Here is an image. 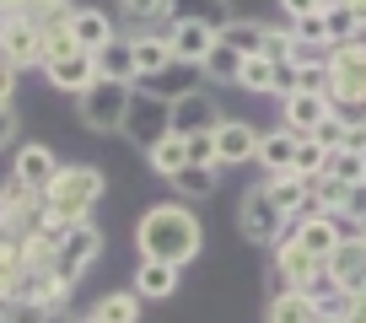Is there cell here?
<instances>
[{
	"label": "cell",
	"instance_id": "1",
	"mask_svg": "<svg viewBox=\"0 0 366 323\" xmlns=\"http://www.w3.org/2000/svg\"><path fill=\"white\" fill-rule=\"evenodd\" d=\"M199 242H205L199 216L183 205V199L151 205L146 216H140V227H135V254L140 259H157V264H172V269L189 264V259L199 254Z\"/></svg>",
	"mask_w": 366,
	"mask_h": 323
},
{
	"label": "cell",
	"instance_id": "2",
	"mask_svg": "<svg viewBox=\"0 0 366 323\" xmlns=\"http://www.w3.org/2000/svg\"><path fill=\"white\" fill-rule=\"evenodd\" d=\"M97 199H103V173L86 167V162H76V167H59V178L49 184V194H44V210H49V221L81 227Z\"/></svg>",
	"mask_w": 366,
	"mask_h": 323
},
{
	"label": "cell",
	"instance_id": "3",
	"mask_svg": "<svg viewBox=\"0 0 366 323\" xmlns=\"http://www.w3.org/2000/svg\"><path fill=\"white\" fill-rule=\"evenodd\" d=\"M129 97H135V86H129V81H103V76H97L86 92L76 97V114H81V124H86V129H97V135H114V129L124 124Z\"/></svg>",
	"mask_w": 366,
	"mask_h": 323
},
{
	"label": "cell",
	"instance_id": "4",
	"mask_svg": "<svg viewBox=\"0 0 366 323\" xmlns=\"http://www.w3.org/2000/svg\"><path fill=\"white\" fill-rule=\"evenodd\" d=\"M44 76H49V86L81 97L92 81H97V59L81 54V49L70 44V33H59V38H49V44H44Z\"/></svg>",
	"mask_w": 366,
	"mask_h": 323
},
{
	"label": "cell",
	"instance_id": "5",
	"mask_svg": "<svg viewBox=\"0 0 366 323\" xmlns=\"http://www.w3.org/2000/svg\"><path fill=\"white\" fill-rule=\"evenodd\" d=\"M119 135H129L140 151L162 146V140L172 135V103H162V97H151V92H135V97H129V108H124Z\"/></svg>",
	"mask_w": 366,
	"mask_h": 323
},
{
	"label": "cell",
	"instance_id": "6",
	"mask_svg": "<svg viewBox=\"0 0 366 323\" xmlns=\"http://www.w3.org/2000/svg\"><path fill=\"white\" fill-rule=\"evenodd\" d=\"M97 254H103V232L92 227V221L70 227V232H65V242L54 248V280H65V286L76 291V286H81V275L97 264Z\"/></svg>",
	"mask_w": 366,
	"mask_h": 323
},
{
	"label": "cell",
	"instance_id": "7",
	"mask_svg": "<svg viewBox=\"0 0 366 323\" xmlns=\"http://www.w3.org/2000/svg\"><path fill=\"white\" fill-rule=\"evenodd\" d=\"M237 227H242V237H248V242H259V248H274V242L291 232V221L269 205L264 184H253L248 194H242V205H237Z\"/></svg>",
	"mask_w": 366,
	"mask_h": 323
},
{
	"label": "cell",
	"instance_id": "8",
	"mask_svg": "<svg viewBox=\"0 0 366 323\" xmlns=\"http://www.w3.org/2000/svg\"><path fill=\"white\" fill-rule=\"evenodd\" d=\"M0 59L22 76V70H44V38L27 16H0Z\"/></svg>",
	"mask_w": 366,
	"mask_h": 323
},
{
	"label": "cell",
	"instance_id": "9",
	"mask_svg": "<svg viewBox=\"0 0 366 323\" xmlns=\"http://www.w3.org/2000/svg\"><path fill=\"white\" fill-rule=\"evenodd\" d=\"M323 275L334 280L340 297H366V232L361 237H345L340 248H334L329 264H323Z\"/></svg>",
	"mask_w": 366,
	"mask_h": 323
},
{
	"label": "cell",
	"instance_id": "10",
	"mask_svg": "<svg viewBox=\"0 0 366 323\" xmlns=\"http://www.w3.org/2000/svg\"><path fill=\"white\" fill-rule=\"evenodd\" d=\"M259 156V129L248 119H221L216 124V167H242Z\"/></svg>",
	"mask_w": 366,
	"mask_h": 323
},
{
	"label": "cell",
	"instance_id": "11",
	"mask_svg": "<svg viewBox=\"0 0 366 323\" xmlns=\"http://www.w3.org/2000/svg\"><path fill=\"white\" fill-rule=\"evenodd\" d=\"M221 119H227V114H221L205 92H189V97H178V103H172V135H178V140H189V135H216Z\"/></svg>",
	"mask_w": 366,
	"mask_h": 323
},
{
	"label": "cell",
	"instance_id": "12",
	"mask_svg": "<svg viewBox=\"0 0 366 323\" xmlns=\"http://www.w3.org/2000/svg\"><path fill=\"white\" fill-rule=\"evenodd\" d=\"M199 86H205V70H199V65H183V59H172L162 76L135 81V92H151V97H162V103H178V97L199 92Z\"/></svg>",
	"mask_w": 366,
	"mask_h": 323
},
{
	"label": "cell",
	"instance_id": "13",
	"mask_svg": "<svg viewBox=\"0 0 366 323\" xmlns=\"http://www.w3.org/2000/svg\"><path fill=\"white\" fill-rule=\"evenodd\" d=\"M11 178H16L22 189H33V194H49V184L59 178L54 151H49V146H16V156H11Z\"/></svg>",
	"mask_w": 366,
	"mask_h": 323
},
{
	"label": "cell",
	"instance_id": "14",
	"mask_svg": "<svg viewBox=\"0 0 366 323\" xmlns=\"http://www.w3.org/2000/svg\"><path fill=\"white\" fill-rule=\"evenodd\" d=\"M114 16L97 11V6H76V22H70V44L81 49V54H97V49L114 44Z\"/></svg>",
	"mask_w": 366,
	"mask_h": 323
},
{
	"label": "cell",
	"instance_id": "15",
	"mask_svg": "<svg viewBox=\"0 0 366 323\" xmlns=\"http://www.w3.org/2000/svg\"><path fill=\"white\" fill-rule=\"evenodd\" d=\"M280 119H286L291 135H312V129L329 119V97H318V92H291V97H280Z\"/></svg>",
	"mask_w": 366,
	"mask_h": 323
},
{
	"label": "cell",
	"instance_id": "16",
	"mask_svg": "<svg viewBox=\"0 0 366 323\" xmlns=\"http://www.w3.org/2000/svg\"><path fill=\"white\" fill-rule=\"evenodd\" d=\"M129 44H135V81H146V76H162V70L172 65V44H167V33H129Z\"/></svg>",
	"mask_w": 366,
	"mask_h": 323
},
{
	"label": "cell",
	"instance_id": "17",
	"mask_svg": "<svg viewBox=\"0 0 366 323\" xmlns=\"http://www.w3.org/2000/svg\"><path fill=\"white\" fill-rule=\"evenodd\" d=\"M297 146H302V135H291V129L280 124V129H269V135H259V156H253V162H259L269 178H280V173H291Z\"/></svg>",
	"mask_w": 366,
	"mask_h": 323
},
{
	"label": "cell",
	"instance_id": "18",
	"mask_svg": "<svg viewBox=\"0 0 366 323\" xmlns=\"http://www.w3.org/2000/svg\"><path fill=\"white\" fill-rule=\"evenodd\" d=\"M167 44L183 65H205V54L216 49V33L199 27V22H167Z\"/></svg>",
	"mask_w": 366,
	"mask_h": 323
},
{
	"label": "cell",
	"instance_id": "19",
	"mask_svg": "<svg viewBox=\"0 0 366 323\" xmlns=\"http://www.w3.org/2000/svg\"><path fill=\"white\" fill-rule=\"evenodd\" d=\"M167 22H199L221 33L232 22V0H167Z\"/></svg>",
	"mask_w": 366,
	"mask_h": 323
},
{
	"label": "cell",
	"instance_id": "20",
	"mask_svg": "<svg viewBox=\"0 0 366 323\" xmlns=\"http://www.w3.org/2000/svg\"><path fill=\"white\" fill-rule=\"evenodd\" d=\"M135 291L140 302H167L172 291H178V269L172 264H157V259H140V269H135Z\"/></svg>",
	"mask_w": 366,
	"mask_h": 323
},
{
	"label": "cell",
	"instance_id": "21",
	"mask_svg": "<svg viewBox=\"0 0 366 323\" xmlns=\"http://www.w3.org/2000/svg\"><path fill=\"white\" fill-rule=\"evenodd\" d=\"M264 194H269V205L280 210V216H286V221H297L302 210H307V178H297V173L264 178Z\"/></svg>",
	"mask_w": 366,
	"mask_h": 323
},
{
	"label": "cell",
	"instance_id": "22",
	"mask_svg": "<svg viewBox=\"0 0 366 323\" xmlns=\"http://www.w3.org/2000/svg\"><path fill=\"white\" fill-rule=\"evenodd\" d=\"M291 237H297L302 248H307V254L318 259V264H329V254H334V248H340V232H334V221H329V216L297 221V227H291Z\"/></svg>",
	"mask_w": 366,
	"mask_h": 323
},
{
	"label": "cell",
	"instance_id": "23",
	"mask_svg": "<svg viewBox=\"0 0 366 323\" xmlns=\"http://www.w3.org/2000/svg\"><path fill=\"white\" fill-rule=\"evenodd\" d=\"M97 76L103 81H129V86H135V44H129V38H114V44L108 49H97Z\"/></svg>",
	"mask_w": 366,
	"mask_h": 323
},
{
	"label": "cell",
	"instance_id": "24",
	"mask_svg": "<svg viewBox=\"0 0 366 323\" xmlns=\"http://www.w3.org/2000/svg\"><path fill=\"white\" fill-rule=\"evenodd\" d=\"M318 307H323V302H312L307 291L286 286L280 297L269 302V323H312V318H318Z\"/></svg>",
	"mask_w": 366,
	"mask_h": 323
},
{
	"label": "cell",
	"instance_id": "25",
	"mask_svg": "<svg viewBox=\"0 0 366 323\" xmlns=\"http://www.w3.org/2000/svg\"><path fill=\"white\" fill-rule=\"evenodd\" d=\"M221 44L227 49H237L242 59H253V54H264V22H248V16H232L227 27H221Z\"/></svg>",
	"mask_w": 366,
	"mask_h": 323
},
{
	"label": "cell",
	"instance_id": "26",
	"mask_svg": "<svg viewBox=\"0 0 366 323\" xmlns=\"http://www.w3.org/2000/svg\"><path fill=\"white\" fill-rule=\"evenodd\" d=\"M27 22H33V27H38V38L49 44V38L70 33V22H76V0H44V6H38Z\"/></svg>",
	"mask_w": 366,
	"mask_h": 323
},
{
	"label": "cell",
	"instance_id": "27",
	"mask_svg": "<svg viewBox=\"0 0 366 323\" xmlns=\"http://www.w3.org/2000/svg\"><path fill=\"white\" fill-rule=\"evenodd\" d=\"M86 318H92V323H135V318H140V297H135V291H108V297L86 312Z\"/></svg>",
	"mask_w": 366,
	"mask_h": 323
},
{
	"label": "cell",
	"instance_id": "28",
	"mask_svg": "<svg viewBox=\"0 0 366 323\" xmlns=\"http://www.w3.org/2000/svg\"><path fill=\"white\" fill-rule=\"evenodd\" d=\"M216 178H221V167H194V162H183V173L172 178V189H178L183 199H205V194H216Z\"/></svg>",
	"mask_w": 366,
	"mask_h": 323
},
{
	"label": "cell",
	"instance_id": "29",
	"mask_svg": "<svg viewBox=\"0 0 366 323\" xmlns=\"http://www.w3.org/2000/svg\"><path fill=\"white\" fill-rule=\"evenodd\" d=\"M199 70H205V81H221V86H237L242 54H237V49H227V44H221V38H216V49H210V54H205V65H199Z\"/></svg>",
	"mask_w": 366,
	"mask_h": 323
},
{
	"label": "cell",
	"instance_id": "30",
	"mask_svg": "<svg viewBox=\"0 0 366 323\" xmlns=\"http://www.w3.org/2000/svg\"><path fill=\"white\" fill-rule=\"evenodd\" d=\"M146 162H151V173H157V178H167V184H172V178L183 173V162H189V156H183V140H178V135H167L162 146H151V151H146Z\"/></svg>",
	"mask_w": 366,
	"mask_h": 323
},
{
	"label": "cell",
	"instance_id": "31",
	"mask_svg": "<svg viewBox=\"0 0 366 323\" xmlns=\"http://www.w3.org/2000/svg\"><path fill=\"white\" fill-rule=\"evenodd\" d=\"M237 86H242V92H264V97H269V92H274V65H269L264 54L242 59V70H237Z\"/></svg>",
	"mask_w": 366,
	"mask_h": 323
},
{
	"label": "cell",
	"instance_id": "32",
	"mask_svg": "<svg viewBox=\"0 0 366 323\" xmlns=\"http://www.w3.org/2000/svg\"><path fill=\"white\" fill-rule=\"evenodd\" d=\"M323 27H329V49L334 44H355L361 38V27H355V16H350V6H323Z\"/></svg>",
	"mask_w": 366,
	"mask_h": 323
},
{
	"label": "cell",
	"instance_id": "33",
	"mask_svg": "<svg viewBox=\"0 0 366 323\" xmlns=\"http://www.w3.org/2000/svg\"><path fill=\"white\" fill-rule=\"evenodd\" d=\"M54 312L44 307L38 297H11V302H0V323H49Z\"/></svg>",
	"mask_w": 366,
	"mask_h": 323
},
{
	"label": "cell",
	"instance_id": "34",
	"mask_svg": "<svg viewBox=\"0 0 366 323\" xmlns=\"http://www.w3.org/2000/svg\"><path fill=\"white\" fill-rule=\"evenodd\" d=\"M329 156H334V151H323L318 140H307V135H302V146H297V162H291V173H297V178H323Z\"/></svg>",
	"mask_w": 366,
	"mask_h": 323
},
{
	"label": "cell",
	"instance_id": "35",
	"mask_svg": "<svg viewBox=\"0 0 366 323\" xmlns=\"http://www.w3.org/2000/svg\"><path fill=\"white\" fill-rule=\"evenodd\" d=\"M323 173H329V178H340L345 189H355V184H366V156H355V151H334Z\"/></svg>",
	"mask_w": 366,
	"mask_h": 323
},
{
	"label": "cell",
	"instance_id": "36",
	"mask_svg": "<svg viewBox=\"0 0 366 323\" xmlns=\"http://www.w3.org/2000/svg\"><path fill=\"white\" fill-rule=\"evenodd\" d=\"M307 189H312V199L323 205V216H329V210H345V199H350V189H345L340 178H329V173H323V178H307Z\"/></svg>",
	"mask_w": 366,
	"mask_h": 323
},
{
	"label": "cell",
	"instance_id": "37",
	"mask_svg": "<svg viewBox=\"0 0 366 323\" xmlns=\"http://www.w3.org/2000/svg\"><path fill=\"white\" fill-rule=\"evenodd\" d=\"M119 16H129V22H135V33H140L146 22L167 16V0H119Z\"/></svg>",
	"mask_w": 366,
	"mask_h": 323
},
{
	"label": "cell",
	"instance_id": "38",
	"mask_svg": "<svg viewBox=\"0 0 366 323\" xmlns=\"http://www.w3.org/2000/svg\"><path fill=\"white\" fill-rule=\"evenodd\" d=\"M183 156L194 167H216V135H189L183 140Z\"/></svg>",
	"mask_w": 366,
	"mask_h": 323
},
{
	"label": "cell",
	"instance_id": "39",
	"mask_svg": "<svg viewBox=\"0 0 366 323\" xmlns=\"http://www.w3.org/2000/svg\"><path fill=\"white\" fill-rule=\"evenodd\" d=\"M291 33H297L307 49H323V44H329V27H323V11H318V16H302V22H291Z\"/></svg>",
	"mask_w": 366,
	"mask_h": 323
},
{
	"label": "cell",
	"instance_id": "40",
	"mask_svg": "<svg viewBox=\"0 0 366 323\" xmlns=\"http://www.w3.org/2000/svg\"><path fill=\"white\" fill-rule=\"evenodd\" d=\"M307 140H318V146H323V151H340V146H345V124H340V119H334V114H329V119H323V124H318V129H312V135H307Z\"/></svg>",
	"mask_w": 366,
	"mask_h": 323
},
{
	"label": "cell",
	"instance_id": "41",
	"mask_svg": "<svg viewBox=\"0 0 366 323\" xmlns=\"http://www.w3.org/2000/svg\"><path fill=\"white\" fill-rule=\"evenodd\" d=\"M345 216H350L355 227L366 232V184H355V189H350V199H345Z\"/></svg>",
	"mask_w": 366,
	"mask_h": 323
},
{
	"label": "cell",
	"instance_id": "42",
	"mask_svg": "<svg viewBox=\"0 0 366 323\" xmlns=\"http://www.w3.org/2000/svg\"><path fill=\"white\" fill-rule=\"evenodd\" d=\"M280 11H286L291 22H302V16H318L323 11V0H280Z\"/></svg>",
	"mask_w": 366,
	"mask_h": 323
},
{
	"label": "cell",
	"instance_id": "43",
	"mask_svg": "<svg viewBox=\"0 0 366 323\" xmlns=\"http://www.w3.org/2000/svg\"><path fill=\"white\" fill-rule=\"evenodd\" d=\"M340 323H366V297H340Z\"/></svg>",
	"mask_w": 366,
	"mask_h": 323
},
{
	"label": "cell",
	"instance_id": "44",
	"mask_svg": "<svg viewBox=\"0 0 366 323\" xmlns=\"http://www.w3.org/2000/svg\"><path fill=\"white\" fill-rule=\"evenodd\" d=\"M297 92V65H274V97Z\"/></svg>",
	"mask_w": 366,
	"mask_h": 323
},
{
	"label": "cell",
	"instance_id": "45",
	"mask_svg": "<svg viewBox=\"0 0 366 323\" xmlns=\"http://www.w3.org/2000/svg\"><path fill=\"white\" fill-rule=\"evenodd\" d=\"M340 151H355V156H366V124H345V146Z\"/></svg>",
	"mask_w": 366,
	"mask_h": 323
},
{
	"label": "cell",
	"instance_id": "46",
	"mask_svg": "<svg viewBox=\"0 0 366 323\" xmlns=\"http://www.w3.org/2000/svg\"><path fill=\"white\" fill-rule=\"evenodd\" d=\"M11 92H16V70L0 59V108H11Z\"/></svg>",
	"mask_w": 366,
	"mask_h": 323
},
{
	"label": "cell",
	"instance_id": "47",
	"mask_svg": "<svg viewBox=\"0 0 366 323\" xmlns=\"http://www.w3.org/2000/svg\"><path fill=\"white\" fill-rule=\"evenodd\" d=\"M44 0H0V16H33Z\"/></svg>",
	"mask_w": 366,
	"mask_h": 323
},
{
	"label": "cell",
	"instance_id": "48",
	"mask_svg": "<svg viewBox=\"0 0 366 323\" xmlns=\"http://www.w3.org/2000/svg\"><path fill=\"white\" fill-rule=\"evenodd\" d=\"M16 140V108H0V151Z\"/></svg>",
	"mask_w": 366,
	"mask_h": 323
},
{
	"label": "cell",
	"instance_id": "49",
	"mask_svg": "<svg viewBox=\"0 0 366 323\" xmlns=\"http://www.w3.org/2000/svg\"><path fill=\"white\" fill-rule=\"evenodd\" d=\"M345 6H350V16H355V27H361V33H366V0H345Z\"/></svg>",
	"mask_w": 366,
	"mask_h": 323
},
{
	"label": "cell",
	"instance_id": "50",
	"mask_svg": "<svg viewBox=\"0 0 366 323\" xmlns=\"http://www.w3.org/2000/svg\"><path fill=\"white\" fill-rule=\"evenodd\" d=\"M11 227V205H6V194H0V232Z\"/></svg>",
	"mask_w": 366,
	"mask_h": 323
},
{
	"label": "cell",
	"instance_id": "51",
	"mask_svg": "<svg viewBox=\"0 0 366 323\" xmlns=\"http://www.w3.org/2000/svg\"><path fill=\"white\" fill-rule=\"evenodd\" d=\"M49 323H76V318H65V312H54V318H49Z\"/></svg>",
	"mask_w": 366,
	"mask_h": 323
},
{
	"label": "cell",
	"instance_id": "52",
	"mask_svg": "<svg viewBox=\"0 0 366 323\" xmlns=\"http://www.w3.org/2000/svg\"><path fill=\"white\" fill-rule=\"evenodd\" d=\"M323 6H340V0H323Z\"/></svg>",
	"mask_w": 366,
	"mask_h": 323
},
{
	"label": "cell",
	"instance_id": "53",
	"mask_svg": "<svg viewBox=\"0 0 366 323\" xmlns=\"http://www.w3.org/2000/svg\"><path fill=\"white\" fill-rule=\"evenodd\" d=\"M76 323H92V318H76Z\"/></svg>",
	"mask_w": 366,
	"mask_h": 323
}]
</instances>
